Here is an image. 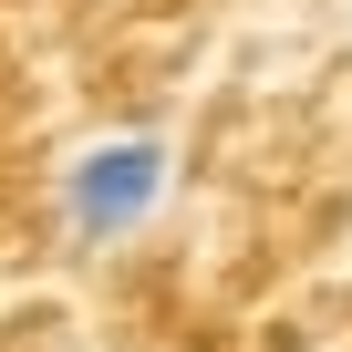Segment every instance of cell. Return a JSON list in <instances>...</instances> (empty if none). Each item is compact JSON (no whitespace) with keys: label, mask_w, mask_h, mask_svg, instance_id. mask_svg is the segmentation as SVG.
Returning a JSON list of instances; mask_svg holds the SVG:
<instances>
[{"label":"cell","mask_w":352,"mask_h":352,"mask_svg":"<svg viewBox=\"0 0 352 352\" xmlns=\"http://www.w3.org/2000/svg\"><path fill=\"white\" fill-rule=\"evenodd\" d=\"M155 197H166V145H155V135H104V145H83V155L63 166V228H73L83 249L135 239V228L155 218Z\"/></svg>","instance_id":"1"}]
</instances>
